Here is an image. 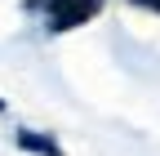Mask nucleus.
Listing matches in <instances>:
<instances>
[{
	"instance_id": "f257e3e1",
	"label": "nucleus",
	"mask_w": 160,
	"mask_h": 156,
	"mask_svg": "<svg viewBox=\"0 0 160 156\" xmlns=\"http://www.w3.org/2000/svg\"><path fill=\"white\" fill-rule=\"evenodd\" d=\"M98 9V0H49V18L53 27H76Z\"/></svg>"
},
{
	"instance_id": "f03ea898",
	"label": "nucleus",
	"mask_w": 160,
	"mask_h": 156,
	"mask_svg": "<svg viewBox=\"0 0 160 156\" xmlns=\"http://www.w3.org/2000/svg\"><path fill=\"white\" fill-rule=\"evenodd\" d=\"M18 143H22V147H31V152H40V156H62L53 138H36V134H27V129L18 134Z\"/></svg>"
}]
</instances>
